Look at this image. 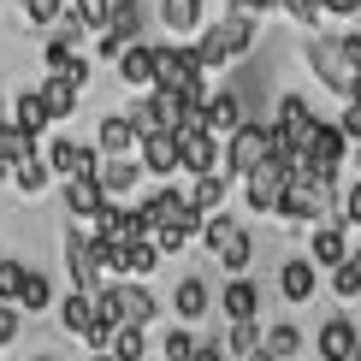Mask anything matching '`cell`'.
Wrapping results in <instances>:
<instances>
[{"label": "cell", "instance_id": "obj_47", "mask_svg": "<svg viewBox=\"0 0 361 361\" xmlns=\"http://www.w3.org/2000/svg\"><path fill=\"white\" fill-rule=\"evenodd\" d=\"M18 332H24V308L18 302H0V350L18 343Z\"/></svg>", "mask_w": 361, "mask_h": 361}, {"label": "cell", "instance_id": "obj_22", "mask_svg": "<svg viewBox=\"0 0 361 361\" xmlns=\"http://www.w3.org/2000/svg\"><path fill=\"white\" fill-rule=\"evenodd\" d=\"M59 202H66V219H95L107 190H101V178H59Z\"/></svg>", "mask_w": 361, "mask_h": 361}, {"label": "cell", "instance_id": "obj_13", "mask_svg": "<svg viewBox=\"0 0 361 361\" xmlns=\"http://www.w3.org/2000/svg\"><path fill=\"white\" fill-rule=\"evenodd\" d=\"M350 225H343V219H326V225H314V231H308V261L314 267H320V273H338V267L343 261H350Z\"/></svg>", "mask_w": 361, "mask_h": 361}, {"label": "cell", "instance_id": "obj_4", "mask_svg": "<svg viewBox=\"0 0 361 361\" xmlns=\"http://www.w3.org/2000/svg\"><path fill=\"white\" fill-rule=\"evenodd\" d=\"M154 89H178L184 101H207V95H214L195 42H160V48H154Z\"/></svg>", "mask_w": 361, "mask_h": 361}, {"label": "cell", "instance_id": "obj_19", "mask_svg": "<svg viewBox=\"0 0 361 361\" xmlns=\"http://www.w3.org/2000/svg\"><path fill=\"white\" fill-rule=\"evenodd\" d=\"M202 113H207V130H214V137L225 142V137H231V130L249 118V107H243V89H214V95L202 101Z\"/></svg>", "mask_w": 361, "mask_h": 361}, {"label": "cell", "instance_id": "obj_35", "mask_svg": "<svg viewBox=\"0 0 361 361\" xmlns=\"http://www.w3.org/2000/svg\"><path fill=\"white\" fill-rule=\"evenodd\" d=\"M195 350H202V332L195 326H166L160 332V361H195Z\"/></svg>", "mask_w": 361, "mask_h": 361}, {"label": "cell", "instance_id": "obj_37", "mask_svg": "<svg viewBox=\"0 0 361 361\" xmlns=\"http://www.w3.org/2000/svg\"><path fill=\"white\" fill-rule=\"evenodd\" d=\"M154 267H160V249H154V237H137V243H125V279H154Z\"/></svg>", "mask_w": 361, "mask_h": 361}, {"label": "cell", "instance_id": "obj_41", "mask_svg": "<svg viewBox=\"0 0 361 361\" xmlns=\"http://www.w3.org/2000/svg\"><path fill=\"white\" fill-rule=\"evenodd\" d=\"M89 243H95V273L101 279H125V243H113V237H89Z\"/></svg>", "mask_w": 361, "mask_h": 361}, {"label": "cell", "instance_id": "obj_18", "mask_svg": "<svg viewBox=\"0 0 361 361\" xmlns=\"http://www.w3.org/2000/svg\"><path fill=\"white\" fill-rule=\"evenodd\" d=\"M101 190H107V202H130V195H137V184H142V160L137 154H113V160H101Z\"/></svg>", "mask_w": 361, "mask_h": 361}, {"label": "cell", "instance_id": "obj_26", "mask_svg": "<svg viewBox=\"0 0 361 361\" xmlns=\"http://www.w3.org/2000/svg\"><path fill=\"white\" fill-rule=\"evenodd\" d=\"M137 125H130V113H101V125H95V148H101V160H113V154H137Z\"/></svg>", "mask_w": 361, "mask_h": 361}, {"label": "cell", "instance_id": "obj_29", "mask_svg": "<svg viewBox=\"0 0 361 361\" xmlns=\"http://www.w3.org/2000/svg\"><path fill=\"white\" fill-rule=\"evenodd\" d=\"M137 214H142V225H148V237H154V231H166V225L184 214V190H172V184L148 190L142 202H137Z\"/></svg>", "mask_w": 361, "mask_h": 361}, {"label": "cell", "instance_id": "obj_58", "mask_svg": "<svg viewBox=\"0 0 361 361\" xmlns=\"http://www.w3.org/2000/svg\"><path fill=\"white\" fill-rule=\"evenodd\" d=\"M355 36H361V18H355Z\"/></svg>", "mask_w": 361, "mask_h": 361}, {"label": "cell", "instance_id": "obj_48", "mask_svg": "<svg viewBox=\"0 0 361 361\" xmlns=\"http://www.w3.org/2000/svg\"><path fill=\"white\" fill-rule=\"evenodd\" d=\"M59 78H71V83H78L83 95H89V83H95V59H89V54H78V59H71L66 71H59Z\"/></svg>", "mask_w": 361, "mask_h": 361}, {"label": "cell", "instance_id": "obj_54", "mask_svg": "<svg viewBox=\"0 0 361 361\" xmlns=\"http://www.w3.org/2000/svg\"><path fill=\"white\" fill-rule=\"evenodd\" d=\"M350 101H361V78H355V89H350Z\"/></svg>", "mask_w": 361, "mask_h": 361}, {"label": "cell", "instance_id": "obj_51", "mask_svg": "<svg viewBox=\"0 0 361 361\" xmlns=\"http://www.w3.org/2000/svg\"><path fill=\"white\" fill-rule=\"evenodd\" d=\"M326 18H361V0H320Z\"/></svg>", "mask_w": 361, "mask_h": 361}, {"label": "cell", "instance_id": "obj_17", "mask_svg": "<svg viewBox=\"0 0 361 361\" xmlns=\"http://www.w3.org/2000/svg\"><path fill=\"white\" fill-rule=\"evenodd\" d=\"M113 296H118V314H125V326H154L160 320V296L148 290L142 279H113Z\"/></svg>", "mask_w": 361, "mask_h": 361}, {"label": "cell", "instance_id": "obj_39", "mask_svg": "<svg viewBox=\"0 0 361 361\" xmlns=\"http://www.w3.org/2000/svg\"><path fill=\"white\" fill-rule=\"evenodd\" d=\"M326 284H332V296H338V302H355V296H361V243L350 249V261H343Z\"/></svg>", "mask_w": 361, "mask_h": 361}, {"label": "cell", "instance_id": "obj_27", "mask_svg": "<svg viewBox=\"0 0 361 361\" xmlns=\"http://www.w3.org/2000/svg\"><path fill=\"white\" fill-rule=\"evenodd\" d=\"M54 184H59V178H54V166H48V154H42V148H36V154H24L18 166H12V190H18L24 202H42Z\"/></svg>", "mask_w": 361, "mask_h": 361}, {"label": "cell", "instance_id": "obj_59", "mask_svg": "<svg viewBox=\"0 0 361 361\" xmlns=\"http://www.w3.org/2000/svg\"><path fill=\"white\" fill-rule=\"evenodd\" d=\"M355 361H361V355H355Z\"/></svg>", "mask_w": 361, "mask_h": 361}, {"label": "cell", "instance_id": "obj_42", "mask_svg": "<svg viewBox=\"0 0 361 361\" xmlns=\"http://www.w3.org/2000/svg\"><path fill=\"white\" fill-rule=\"evenodd\" d=\"M24 154H36V137H30V130H18L6 118V125H0V160H12V166H18Z\"/></svg>", "mask_w": 361, "mask_h": 361}, {"label": "cell", "instance_id": "obj_40", "mask_svg": "<svg viewBox=\"0 0 361 361\" xmlns=\"http://www.w3.org/2000/svg\"><path fill=\"white\" fill-rule=\"evenodd\" d=\"M66 6H71V0H18V12H24L30 30H54L59 18H66Z\"/></svg>", "mask_w": 361, "mask_h": 361}, {"label": "cell", "instance_id": "obj_32", "mask_svg": "<svg viewBox=\"0 0 361 361\" xmlns=\"http://www.w3.org/2000/svg\"><path fill=\"white\" fill-rule=\"evenodd\" d=\"M59 326H66L71 338H89V326H95V296H83V290H71V296H59Z\"/></svg>", "mask_w": 361, "mask_h": 361}, {"label": "cell", "instance_id": "obj_23", "mask_svg": "<svg viewBox=\"0 0 361 361\" xmlns=\"http://www.w3.org/2000/svg\"><path fill=\"white\" fill-rule=\"evenodd\" d=\"M137 160H142L148 178H178V137L172 130H148L137 142Z\"/></svg>", "mask_w": 361, "mask_h": 361}, {"label": "cell", "instance_id": "obj_14", "mask_svg": "<svg viewBox=\"0 0 361 361\" xmlns=\"http://www.w3.org/2000/svg\"><path fill=\"white\" fill-rule=\"evenodd\" d=\"M314 350H320V361H355L361 355V326L350 320V314H326L320 320V338H314Z\"/></svg>", "mask_w": 361, "mask_h": 361}, {"label": "cell", "instance_id": "obj_15", "mask_svg": "<svg viewBox=\"0 0 361 361\" xmlns=\"http://www.w3.org/2000/svg\"><path fill=\"white\" fill-rule=\"evenodd\" d=\"M279 296L290 308H308L314 296H320V267L308 261V255H290V261H279Z\"/></svg>", "mask_w": 361, "mask_h": 361}, {"label": "cell", "instance_id": "obj_46", "mask_svg": "<svg viewBox=\"0 0 361 361\" xmlns=\"http://www.w3.org/2000/svg\"><path fill=\"white\" fill-rule=\"evenodd\" d=\"M338 219L350 225V231H355V225H361V178H350V190L338 195Z\"/></svg>", "mask_w": 361, "mask_h": 361}, {"label": "cell", "instance_id": "obj_1", "mask_svg": "<svg viewBox=\"0 0 361 361\" xmlns=\"http://www.w3.org/2000/svg\"><path fill=\"white\" fill-rule=\"evenodd\" d=\"M302 59H308V71L320 78L326 95H338V101H350V89H355V59L350 48H343V30H308L302 36Z\"/></svg>", "mask_w": 361, "mask_h": 361}, {"label": "cell", "instance_id": "obj_38", "mask_svg": "<svg viewBox=\"0 0 361 361\" xmlns=\"http://www.w3.org/2000/svg\"><path fill=\"white\" fill-rule=\"evenodd\" d=\"M148 350H154V343H148L142 326H118L113 343H107V355H113V361H148Z\"/></svg>", "mask_w": 361, "mask_h": 361}, {"label": "cell", "instance_id": "obj_6", "mask_svg": "<svg viewBox=\"0 0 361 361\" xmlns=\"http://www.w3.org/2000/svg\"><path fill=\"white\" fill-rule=\"evenodd\" d=\"M343 166H350V137L338 130V118H320V125H314V137H308V148H302V172L338 190Z\"/></svg>", "mask_w": 361, "mask_h": 361}, {"label": "cell", "instance_id": "obj_28", "mask_svg": "<svg viewBox=\"0 0 361 361\" xmlns=\"http://www.w3.org/2000/svg\"><path fill=\"white\" fill-rule=\"evenodd\" d=\"M184 202H190V207H195V214H202V219L225 214V207H231V178H225V172H214V178H190Z\"/></svg>", "mask_w": 361, "mask_h": 361}, {"label": "cell", "instance_id": "obj_49", "mask_svg": "<svg viewBox=\"0 0 361 361\" xmlns=\"http://www.w3.org/2000/svg\"><path fill=\"white\" fill-rule=\"evenodd\" d=\"M338 130L350 142H361V101H343V113H338Z\"/></svg>", "mask_w": 361, "mask_h": 361}, {"label": "cell", "instance_id": "obj_31", "mask_svg": "<svg viewBox=\"0 0 361 361\" xmlns=\"http://www.w3.org/2000/svg\"><path fill=\"white\" fill-rule=\"evenodd\" d=\"M261 338H267V326H261V320H231V326L219 332V350L231 355V361H243V355L261 350Z\"/></svg>", "mask_w": 361, "mask_h": 361}, {"label": "cell", "instance_id": "obj_8", "mask_svg": "<svg viewBox=\"0 0 361 361\" xmlns=\"http://www.w3.org/2000/svg\"><path fill=\"white\" fill-rule=\"evenodd\" d=\"M59 255H66V279H71V290L95 296L101 284H107V279L95 273V243H89V231H83L78 219H71L66 231H59Z\"/></svg>", "mask_w": 361, "mask_h": 361}, {"label": "cell", "instance_id": "obj_45", "mask_svg": "<svg viewBox=\"0 0 361 361\" xmlns=\"http://www.w3.org/2000/svg\"><path fill=\"white\" fill-rule=\"evenodd\" d=\"M24 273H30V261H18V255H6V261H0V302H18Z\"/></svg>", "mask_w": 361, "mask_h": 361}, {"label": "cell", "instance_id": "obj_55", "mask_svg": "<svg viewBox=\"0 0 361 361\" xmlns=\"http://www.w3.org/2000/svg\"><path fill=\"white\" fill-rule=\"evenodd\" d=\"M30 361H59V355H30Z\"/></svg>", "mask_w": 361, "mask_h": 361}, {"label": "cell", "instance_id": "obj_21", "mask_svg": "<svg viewBox=\"0 0 361 361\" xmlns=\"http://www.w3.org/2000/svg\"><path fill=\"white\" fill-rule=\"evenodd\" d=\"M160 24H166V36L172 42H195L202 36V24H207V6L202 0H160Z\"/></svg>", "mask_w": 361, "mask_h": 361}, {"label": "cell", "instance_id": "obj_9", "mask_svg": "<svg viewBox=\"0 0 361 361\" xmlns=\"http://www.w3.org/2000/svg\"><path fill=\"white\" fill-rule=\"evenodd\" d=\"M314 125H320V113H314V101L308 95H279V107H273V137H279V148H296L302 154L308 148V137H314Z\"/></svg>", "mask_w": 361, "mask_h": 361}, {"label": "cell", "instance_id": "obj_25", "mask_svg": "<svg viewBox=\"0 0 361 361\" xmlns=\"http://www.w3.org/2000/svg\"><path fill=\"white\" fill-rule=\"evenodd\" d=\"M113 66H118V83H125V89L148 95V89H154V42H130Z\"/></svg>", "mask_w": 361, "mask_h": 361}, {"label": "cell", "instance_id": "obj_16", "mask_svg": "<svg viewBox=\"0 0 361 361\" xmlns=\"http://www.w3.org/2000/svg\"><path fill=\"white\" fill-rule=\"evenodd\" d=\"M219 302V290L207 284L202 273H184L172 284V314H178V326H195V320H207V308Z\"/></svg>", "mask_w": 361, "mask_h": 361}, {"label": "cell", "instance_id": "obj_33", "mask_svg": "<svg viewBox=\"0 0 361 361\" xmlns=\"http://www.w3.org/2000/svg\"><path fill=\"white\" fill-rule=\"evenodd\" d=\"M18 308H24V314H48V308H59V296H54V279L42 273V267H30V273H24Z\"/></svg>", "mask_w": 361, "mask_h": 361}, {"label": "cell", "instance_id": "obj_44", "mask_svg": "<svg viewBox=\"0 0 361 361\" xmlns=\"http://www.w3.org/2000/svg\"><path fill=\"white\" fill-rule=\"evenodd\" d=\"M279 12H284V18H290L296 30H302V36H308V30H320V18H326L320 0H279Z\"/></svg>", "mask_w": 361, "mask_h": 361}, {"label": "cell", "instance_id": "obj_34", "mask_svg": "<svg viewBox=\"0 0 361 361\" xmlns=\"http://www.w3.org/2000/svg\"><path fill=\"white\" fill-rule=\"evenodd\" d=\"M261 350L279 355V361H296V355H302V326H296V320H273L267 338H261Z\"/></svg>", "mask_w": 361, "mask_h": 361}, {"label": "cell", "instance_id": "obj_36", "mask_svg": "<svg viewBox=\"0 0 361 361\" xmlns=\"http://www.w3.org/2000/svg\"><path fill=\"white\" fill-rule=\"evenodd\" d=\"M184 107H190V101L178 95V89H148V113H154V125L172 130V137H178V118H184Z\"/></svg>", "mask_w": 361, "mask_h": 361}, {"label": "cell", "instance_id": "obj_57", "mask_svg": "<svg viewBox=\"0 0 361 361\" xmlns=\"http://www.w3.org/2000/svg\"><path fill=\"white\" fill-rule=\"evenodd\" d=\"M0 261H6V243H0Z\"/></svg>", "mask_w": 361, "mask_h": 361}, {"label": "cell", "instance_id": "obj_10", "mask_svg": "<svg viewBox=\"0 0 361 361\" xmlns=\"http://www.w3.org/2000/svg\"><path fill=\"white\" fill-rule=\"evenodd\" d=\"M130 42H142V0H113L107 30L95 36V54H101V59H118Z\"/></svg>", "mask_w": 361, "mask_h": 361}, {"label": "cell", "instance_id": "obj_53", "mask_svg": "<svg viewBox=\"0 0 361 361\" xmlns=\"http://www.w3.org/2000/svg\"><path fill=\"white\" fill-rule=\"evenodd\" d=\"M243 361H279V355H267V350H255V355H243Z\"/></svg>", "mask_w": 361, "mask_h": 361}, {"label": "cell", "instance_id": "obj_43", "mask_svg": "<svg viewBox=\"0 0 361 361\" xmlns=\"http://www.w3.org/2000/svg\"><path fill=\"white\" fill-rule=\"evenodd\" d=\"M107 12H113V0H71V18H78L89 36H101V30H107Z\"/></svg>", "mask_w": 361, "mask_h": 361}, {"label": "cell", "instance_id": "obj_12", "mask_svg": "<svg viewBox=\"0 0 361 361\" xmlns=\"http://www.w3.org/2000/svg\"><path fill=\"white\" fill-rule=\"evenodd\" d=\"M42 154H48L54 178H95L101 172V148L95 142H78V137H54Z\"/></svg>", "mask_w": 361, "mask_h": 361}, {"label": "cell", "instance_id": "obj_20", "mask_svg": "<svg viewBox=\"0 0 361 361\" xmlns=\"http://www.w3.org/2000/svg\"><path fill=\"white\" fill-rule=\"evenodd\" d=\"M36 95H42V107L54 113V125H66V118L83 107V89L71 83V78H59V71H42V78H36Z\"/></svg>", "mask_w": 361, "mask_h": 361}, {"label": "cell", "instance_id": "obj_50", "mask_svg": "<svg viewBox=\"0 0 361 361\" xmlns=\"http://www.w3.org/2000/svg\"><path fill=\"white\" fill-rule=\"evenodd\" d=\"M231 12H243V18H267V12H279V0H231Z\"/></svg>", "mask_w": 361, "mask_h": 361}, {"label": "cell", "instance_id": "obj_24", "mask_svg": "<svg viewBox=\"0 0 361 361\" xmlns=\"http://www.w3.org/2000/svg\"><path fill=\"white\" fill-rule=\"evenodd\" d=\"M219 314H225V326H231V320H261V284H255L249 273H243V279H225Z\"/></svg>", "mask_w": 361, "mask_h": 361}, {"label": "cell", "instance_id": "obj_7", "mask_svg": "<svg viewBox=\"0 0 361 361\" xmlns=\"http://www.w3.org/2000/svg\"><path fill=\"white\" fill-rule=\"evenodd\" d=\"M202 243L214 249V261H219L231 279H243V273H249L255 237H249V225H237V219H231V207H225V214H214V219L202 225Z\"/></svg>", "mask_w": 361, "mask_h": 361}, {"label": "cell", "instance_id": "obj_30", "mask_svg": "<svg viewBox=\"0 0 361 361\" xmlns=\"http://www.w3.org/2000/svg\"><path fill=\"white\" fill-rule=\"evenodd\" d=\"M12 125H18V130H30V137H48V130H54V113L48 107H42V95H36V83H24L18 89V95H12Z\"/></svg>", "mask_w": 361, "mask_h": 361}, {"label": "cell", "instance_id": "obj_3", "mask_svg": "<svg viewBox=\"0 0 361 361\" xmlns=\"http://www.w3.org/2000/svg\"><path fill=\"white\" fill-rule=\"evenodd\" d=\"M195 54H202V66H207V71L249 59V54H255V18H243V12L225 6L214 24H202V36H195Z\"/></svg>", "mask_w": 361, "mask_h": 361}, {"label": "cell", "instance_id": "obj_11", "mask_svg": "<svg viewBox=\"0 0 361 361\" xmlns=\"http://www.w3.org/2000/svg\"><path fill=\"white\" fill-rule=\"evenodd\" d=\"M225 166V142L214 130H190L178 137V178H214Z\"/></svg>", "mask_w": 361, "mask_h": 361}, {"label": "cell", "instance_id": "obj_56", "mask_svg": "<svg viewBox=\"0 0 361 361\" xmlns=\"http://www.w3.org/2000/svg\"><path fill=\"white\" fill-rule=\"evenodd\" d=\"M83 361H113V355H83Z\"/></svg>", "mask_w": 361, "mask_h": 361}, {"label": "cell", "instance_id": "obj_2", "mask_svg": "<svg viewBox=\"0 0 361 361\" xmlns=\"http://www.w3.org/2000/svg\"><path fill=\"white\" fill-rule=\"evenodd\" d=\"M273 219H284V231H314V225L338 219V190L320 184V178H308V172H296L290 184H284V195H279Z\"/></svg>", "mask_w": 361, "mask_h": 361}, {"label": "cell", "instance_id": "obj_52", "mask_svg": "<svg viewBox=\"0 0 361 361\" xmlns=\"http://www.w3.org/2000/svg\"><path fill=\"white\" fill-rule=\"evenodd\" d=\"M195 361H231V355L219 350V338H202V350H195Z\"/></svg>", "mask_w": 361, "mask_h": 361}, {"label": "cell", "instance_id": "obj_5", "mask_svg": "<svg viewBox=\"0 0 361 361\" xmlns=\"http://www.w3.org/2000/svg\"><path fill=\"white\" fill-rule=\"evenodd\" d=\"M273 148H279V137H273V118H243V125L225 137V178L231 184H243L249 172H261L267 160H273Z\"/></svg>", "mask_w": 361, "mask_h": 361}]
</instances>
